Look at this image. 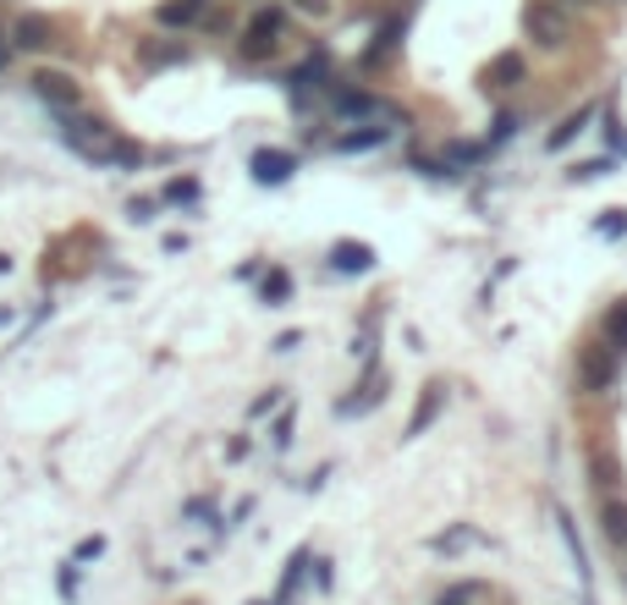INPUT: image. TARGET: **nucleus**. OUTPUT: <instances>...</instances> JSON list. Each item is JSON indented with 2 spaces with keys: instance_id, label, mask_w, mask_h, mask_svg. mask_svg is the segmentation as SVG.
Returning <instances> with one entry per match:
<instances>
[{
  "instance_id": "nucleus-9",
  "label": "nucleus",
  "mask_w": 627,
  "mask_h": 605,
  "mask_svg": "<svg viewBox=\"0 0 627 605\" xmlns=\"http://www.w3.org/2000/svg\"><path fill=\"white\" fill-rule=\"evenodd\" d=\"M605 534L616 551H627V506H605Z\"/></svg>"
},
{
  "instance_id": "nucleus-3",
  "label": "nucleus",
  "mask_w": 627,
  "mask_h": 605,
  "mask_svg": "<svg viewBox=\"0 0 627 605\" xmlns=\"http://www.w3.org/2000/svg\"><path fill=\"white\" fill-rule=\"evenodd\" d=\"M34 89H39V100L55 105V111H77V105H83L77 83H72L66 72H39V77H34Z\"/></svg>"
},
{
  "instance_id": "nucleus-1",
  "label": "nucleus",
  "mask_w": 627,
  "mask_h": 605,
  "mask_svg": "<svg viewBox=\"0 0 627 605\" xmlns=\"http://www.w3.org/2000/svg\"><path fill=\"white\" fill-rule=\"evenodd\" d=\"M611 380H616V348H605V341L578 348V386L584 391H611Z\"/></svg>"
},
{
  "instance_id": "nucleus-10",
  "label": "nucleus",
  "mask_w": 627,
  "mask_h": 605,
  "mask_svg": "<svg viewBox=\"0 0 627 605\" xmlns=\"http://www.w3.org/2000/svg\"><path fill=\"white\" fill-rule=\"evenodd\" d=\"M375 143H386V127H369V133H347V138H336V149H341V154H352V149H375Z\"/></svg>"
},
{
  "instance_id": "nucleus-7",
  "label": "nucleus",
  "mask_w": 627,
  "mask_h": 605,
  "mask_svg": "<svg viewBox=\"0 0 627 605\" xmlns=\"http://www.w3.org/2000/svg\"><path fill=\"white\" fill-rule=\"evenodd\" d=\"M517 77H523V55H496V66H490V83H496V89H512Z\"/></svg>"
},
{
  "instance_id": "nucleus-14",
  "label": "nucleus",
  "mask_w": 627,
  "mask_h": 605,
  "mask_svg": "<svg viewBox=\"0 0 627 605\" xmlns=\"http://www.w3.org/2000/svg\"><path fill=\"white\" fill-rule=\"evenodd\" d=\"M264 298L281 303V298H287V276H271V281H264Z\"/></svg>"
},
{
  "instance_id": "nucleus-8",
  "label": "nucleus",
  "mask_w": 627,
  "mask_h": 605,
  "mask_svg": "<svg viewBox=\"0 0 627 605\" xmlns=\"http://www.w3.org/2000/svg\"><path fill=\"white\" fill-rule=\"evenodd\" d=\"M204 12V0H171V7H160V23H193Z\"/></svg>"
},
{
  "instance_id": "nucleus-4",
  "label": "nucleus",
  "mask_w": 627,
  "mask_h": 605,
  "mask_svg": "<svg viewBox=\"0 0 627 605\" xmlns=\"http://www.w3.org/2000/svg\"><path fill=\"white\" fill-rule=\"evenodd\" d=\"M17 45L23 50H39V45H50V17H39V12H28V17H17Z\"/></svg>"
},
{
  "instance_id": "nucleus-11",
  "label": "nucleus",
  "mask_w": 627,
  "mask_h": 605,
  "mask_svg": "<svg viewBox=\"0 0 627 605\" xmlns=\"http://www.w3.org/2000/svg\"><path fill=\"white\" fill-rule=\"evenodd\" d=\"M584 122H589V111H578V116H567V122H562V127L551 133V149H562V143H567L573 133H584Z\"/></svg>"
},
{
  "instance_id": "nucleus-2",
  "label": "nucleus",
  "mask_w": 627,
  "mask_h": 605,
  "mask_svg": "<svg viewBox=\"0 0 627 605\" xmlns=\"http://www.w3.org/2000/svg\"><path fill=\"white\" fill-rule=\"evenodd\" d=\"M528 34L540 39L546 50H562L567 45V12L551 7V0H534V7H528Z\"/></svg>"
},
{
  "instance_id": "nucleus-12",
  "label": "nucleus",
  "mask_w": 627,
  "mask_h": 605,
  "mask_svg": "<svg viewBox=\"0 0 627 605\" xmlns=\"http://www.w3.org/2000/svg\"><path fill=\"white\" fill-rule=\"evenodd\" d=\"M611 336L627 348V303H616V308H611Z\"/></svg>"
},
{
  "instance_id": "nucleus-13",
  "label": "nucleus",
  "mask_w": 627,
  "mask_h": 605,
  "mask_svg": "<svg viewBox=\"0 0 627 605\" xmlns=\"http://www.w3.org/2000/svg\"><path fill=\"white\" fill-rule=\"evenodd\" d=\"M292 7H298L303 17H325V12H330V0H292Z\"/></svg>"
},
{
  "instance_id": "nucleus-5",
  "label": "nucleus",
  "mask_w": 627,
  "mask_h": 605,
  "mask_svg": "<svg viewBox=\"0 0 627 605\" xmlns=\"http://www.w3.org/2000/svg\"><path fill=\"white\" fill-rule=\"evenodd\" d=\"M287 171H292L287 154H253V177L259 182H287Z\"/></svg>"
},
{
  "instance_id": "nucleus-6",
  "label": "nucleus",
  "mask_w": 627,
  "mask_h": 605,
  "mask_svg": "<svg viewBox=\"0 0 627 605\" xmlns=\"http://www.w3.org/2000/svg\"><path fill=\"white\" fill-rule=\"evenodd\" d=\"M369 259H375V253H369L364 242H341V248H336V270H369Z\"/></svg>"
}]
</instances>
